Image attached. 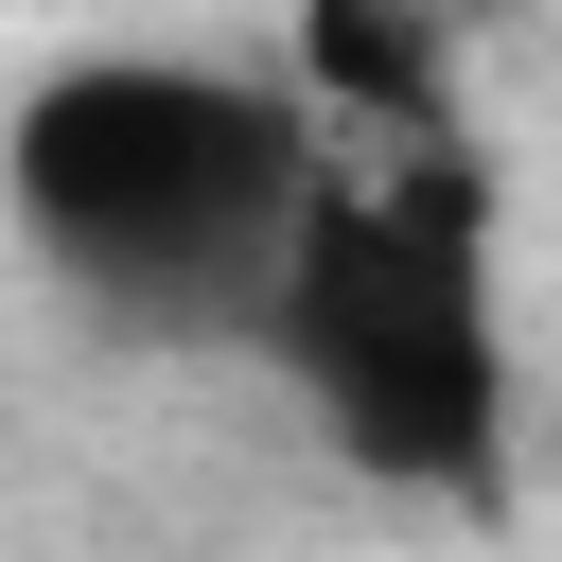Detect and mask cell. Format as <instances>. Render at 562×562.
I'll list each match as a JSON object with an SVG mask.
<instances>
[{"label": "cell", "instance_id": "obj_1", "mask_svg": "<svg viewBox=\"0 0 562 562\" xmlns=\"http://www.w3.org/2000/svg\"><path fill=\"white\" fill-rule=\"evenodd\" d=\"M18 228L35 263L88 299V316H140V334H263L316 193H334V140H316V88L299 70H228V53H53L18 88Z\"/></svg>", "mask_w": 562, "mask_h": 562}, {"label": "cell", "instance_id": "obj_2", "mask_svg": "<svg viewBox=\"0 0 562 562\" xmlns=\"http://www.w3.org/2000/svg\"><path fill=\"white\" fill-rule=\"evenodd\" d=\"M263 369L299 386V422L422 509H492L509 492V281H492V193L474 158H386L334 176L281 299H263Z\"/></svg>", "mask_w": 562, "mask_h": 562}, {"label": "cell", "instance_id": "obj_3", "mask_svg": "<svg viewBox=\"0 0 562 562\" xmlns=\"http://www.w3.org/2000/svg\"><path fill=\"white\" fill-rule=\"evenodd\" d=\"M299 88H316V123H369L386 158H457V35H439V0H299Z\"/></svg>", "mask_w": 562, "mask_h": 562}]
</instances>
